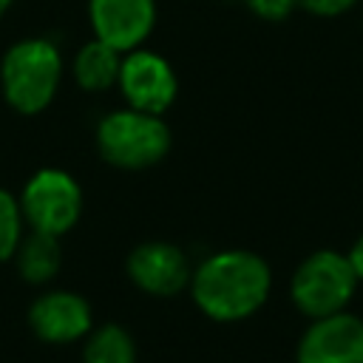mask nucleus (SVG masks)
Segmentation results:
<instances>
[{"instance_id": "nucleus-1", "label": "nucleus", "mask_w": 363, "mask_h": 363, "mask_svg": "<svg viewBox=\"0 0 363 363\" xmlns=\"http://www.w3.org/2000/svg\"><path fill=\"white\" fill-rule=\"evenodd\" d=\"M199 312L216 323L252 318L272 292V269L252 250H218L193 267L187 286Z\"/></svg>"}, {"instance_id": "nucleus-2", "label": "nucleus", "mask_w": 363, "mask_h": 363, "mask_svg": "<svg viewBox=\"0 0 363 363\" xmlns=\"http://www.w3.org/2000/svg\"><path fill=\"white\" fill-rule=\"evenodd\" d=\"M65 77V57L51 37H23L0 60V91L6 105L20 116L43 113Z\"/></svg>"}, {"instance_id": "nucleus-3", "label": "nucleus", "mask_w": 363, "mask_h": 363, "mask_svg": "<svg viewBox=\"0 0 363 363\" xmlns=\"http://www.w3.org/2000/svg\"><path fill=\"white\" fill-rule=\"evenodd\" d=\"M99 156L119 170H147L159 164L173 145V133L162 113L136 108H113L96 122L94 133Z\"/></svg>"}, {"instance_id": "nucleus-4", "label": "nucleus", "mask_w": 363, "mask_h": 363, "mask_svg": "<svg viewBox=\"0 0 363 363\" xmlns=\"http://www.w3.org/2000/svg\"><path fill=\"white\" fill-rule=\"evenodd\" d=\"M357 275L346 258V252L337 250H315L306 255L292 278H289V298L301 315L323 318L332 312H343L357 289Z\"/></svg>"}, {"instance_id": "nucleus-5", "label": "nucleus", "mask_w": 363, "mask_h": 363, "mask_svg": "<svg viewBox=\"0 0 363 363\" xmlns=\"http://www.w3.org/2000/svg\"><path fill=\"white\" fill-rule=\"evenodd\" d=\"M28 230L62 238L82 216V187L62 167H37L17 193Z\"/></svg>"}, {"instance_id": "nucleus-6", "label": "nucleus", "mask_w": 363, "mask_h": 363, "mask_svg": "<svg viewBox=\"0 0 363 363\" xmlns=\"http://www.w3.org/2000/svg\"><path fill=\"white\" fill-rule=\"evenodd\" d=\"M116 91L128 108L164 113L179 96V77L167 57L142 45L122 54Z\"/></svg>"}, {"instance_id": "nucleus-7", "label": "nucleus", "mask_w": 363, "mask_h": 363, "mask_svg": "<svg viewBox=\"0 0 363 363\" xmlns=\"http://www.w3.org/2000/svg\"><path fill=\"white\" fill-rule=\"evenodd\" d=\"M125 272H128V281L139 292L153 295V298H173L190 286L193 264H190V255L179 244L150 238V241L136 244L128 252Z\"/></svg>"}, {"instance_id": "nucleus-8", "label": "nucleus", "mask_w": 363, "mask_h": 363, "mask_svg": "<svg viewBox=\"0 0 363 363\" xmlns=\"http://www.w3.org/2000/svg\"><path fill=\"white\" fill-rule=\"evenodd\" d=\"M28 326L34 337L51 346H65L85 340V335L94 329V309L85 295L74 289H45L40 292L28 306Z\"/></svg>"}, {"instance_id": "nucleus-9", "label": "nucleus", "mask_w": 363, "mask_h": 363, "mask_svg": "<svg viewBox=\"0 0 363 363\" xmlns=\"http://www.w3.org/2000/svg\"><path fill=\"white\" fill-rule=\"evenodd\" d=\"M295 363H363V318L349 309L312 318L295 346Z\"/></svg>"}, {"instance_id": "nucleus-10", "label": "nucleus", "mask_w": 363, "mask_h": 363, "mask_svg": "<svg viewBox=\"0 0 363 363\" xmlns=\"http://www.w3.org/2000/svg\"><path fill=\"white\" fill-rule=\"evenodd\" d=\"M156 0H88V23L96 40L116 51H133L156 28Z\"/></svg>"}, {"instance_id": "nucleus-11", "label": "nucleus", "mask_w": 363, "mask_h": 363, "mask_svg": "<svg viewBox=\"0 0 363 363\" xmlns=\"http://www.w3.org/2000/svg\"><path fill=\"white\" fill-rule=\"evenodd\" d=\"M119 65H122V51L94 37L82 43L77 54L71 57V77L82 91L102 94V91L116 88Z\"/></svg>"}, {"instance_id": "nucleus-12", "label": "nucleus", "mask_w": 363, "mask_h": 363, "mask_svg": "<svg viewBox=\"0 0 363 363\" xmlns=\"http://www.w3.org/2000/svg\"><path fill=\"white\" fill-rule=\"evenodd\" d=\"M14 267L17 275L31 284V286H45L57 278L60 267H62V244L57 235L48 233H37V230H26V235L17 244L14 252Z\"/></svg>"}, {"instance_id": "nucleus-13", "label": "nucleus", "mask_w": 363, "mask_h": 363, "mask_svg": "<svg viewBox=\"0 0 363 363\" xmlns=\"http://www.w3.org/2000/svg\"><path fill=\"white\" fill-rule=\"evenodd\" d=\"M82 363H136V340L122 323L94 326L82 340Z\"/></svg>"}, {"instance_id": "nucleus-14", "label": "nucleus", "mask_w": 363, "mask_h": 363, "mask_svg": "<svg viewBox=\"0 0 363 363\" xmlns=\"http://www.w3.org/2000/svg\"><path fill=\"white\" fill-rule=\"evenodd\" d=\"M26 218L20 210V199L17 193L0 187V264L11 261L17 252L20 238L26 235Z\"/></svg>"}, {"instance_id": "nucleus-15", "label": "nucleus", "mask_w": 363, "mask_h": 363, "mask_svg": "<svg viewBox=\"0 0 363 363\" xmlns=\"http://www.w3.org/2000/svg\"><path fill=\"white\" fill-rule=\"evenodd\" d=\"M250 11H255L261 20H286L295 9H298V0H247Z\"/></svg>"}, {"instance_id": "nucleus-16", "label": "nucleus", "mask_w": 363, "mask_h": 363, "mask_svg": "<svg viewBox=\"0 0 363 363\" xmlns=\"http://www.w3.org/2000/svg\"><path fill=\"white\" fill-rule=\"evenodd\" d=\"M357 0H298V6L315 17H340L346 14Z\"/></svg>"}, {"instance_id": "nucleus-17", "label": "nucleus", "mask_w": 363, "mask_h": 363, "mask_svg": "<svg viewBox=\"0 0 363 363\" xmlns=\"http://www.w3.org/2000/svg\"><path fill=\"white\" fill-rule=\"evenodd\" d=\"M346 258H349V264H352L357 281H363V233L354 238V244H352V250L346 252Z\"/></svg>"}, {"instance_id": "nucleus-18", "label": "nucleus", "mask_w": 363, "mask_h": 363, "mask_svg": "<svg viewBox=\"0 0 363 363\" xmlns=\"http://www.w3.org/2000/svg\"><path fill=\"white\" fill-rule=\"evenodd\" d=\"M11 3H14V0H0V17H3V14L11 9Z\"/></svg>"}]
</instances>
